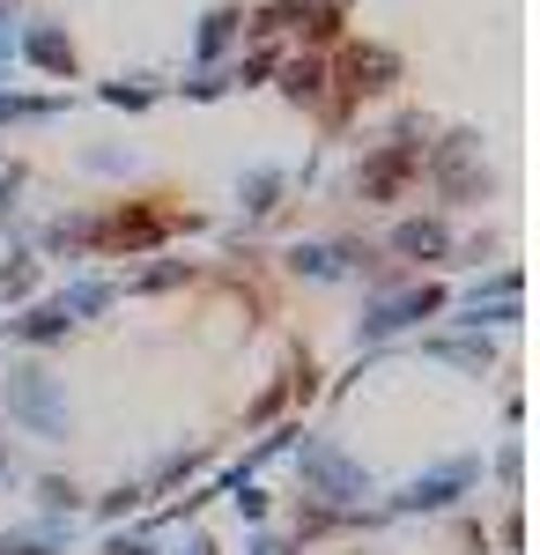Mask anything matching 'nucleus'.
Instances as JSON below:
<instances>
[{"mask_svg":"<svg viewBox=\"0 0 540 555\" xmlns=\"http://www.w3.org/2000/svg\"><path fill=\"white\" fill-rule=\"evenodd\" d=\"M8 408H15L30 429H44V437L67 429V415H60V400H52V378H44V371H15V378H8Z\"/></svg>","mask_w":540,"mask_h":555,"instance_id":"1","label":"nucleus"},{"mask_svg":"<svg viewBox=\"0 0 540 555\" xmlns=\"http://www.w3.org/2000/svg\"><path fill=\"white\" fill-rule=\"evenodd\" d=\"M466 474H474V467H445V474H429V481H415V489H408V504H422V512L452 504V489H466Z\"/></svg>","mask_w":540,"mask_h":555,"instance_id":"4","label":"nucleus"},{"mask_svg":"<svg viewBox=\"0 0 540 555\" xmlns=\"http://www.w3.org/2000/svg\"><path fill=\"white\" fill-rule=\"evenodd\" d=\"M245 193H252L245 208H252V215H267V208H274V193H282V171H252V185H245Z\"/></svg>","mask_w":540,"mask_h":555,"instance_id":"6","label":"nucleus"},{"mask_svg":"<svg viewBox=\"0 0 540 555\" xmlns=\"http://www.w3.org/2000/svg\"><path fill=\"white\" fill-rule=\"evenodd\" d=\"M304 474H311L326 496H363V474L348 467L340 452H326V444H311V452H304Z\"/></svg>","mask_w":540,"mask_h":555,"instance_id":"2","label":"nucleus"},{"mask_svg":"<svg viewBox=\"0 0 540 555\" xmlns=\"http://www.w3.org/2000/svg\"><path fill=\"white\" fill-rule=\"evenodd\" d=\"M393 253H408V259L445 253V230H437V222H400V230H393Z\"/></svg>","mask_w":540,"mask_h":555,"instance_id":"5","label":"nucleus"},{"mask_svg":"<svg viewBox=\"0 0 540 555\" xmlns=\"http://www.w3.org/2000/svg\"><path fill=\"white\" fill-rule=\"evenodd\" d=\"M437 311V289H415V297H393L377 304L371 319H363V334H393V326H408V319H429Z\"/></svg>","mask_w":540,"mask_h":555,"instance_id":"3","label":"nucleus"}]
</instances>
